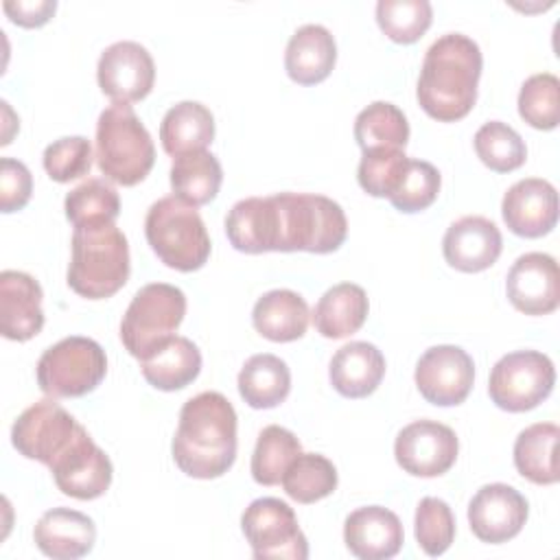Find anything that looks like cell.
Here are the masks:
<instances>
[{"instance_id":"6da1fadb","label":"cell","mask_w":560,"mask_h":560,"mask_svg":"<svg viewBox=\"0 0 560 560\" xmlns=\"http://www.w3.org/2000/svg\"><path fill=\"white\" fill-rule=\"evenodd\" d=\"M177 468L195 479H217L236 459V411L219 392L184 402L171 444Z\"/></svg>"},{"instance_id":"7a4b0ae2","label":"cell","mask_w":560,"mask_h":560,"mask_svg":"<svg viewBox=\"0 0 560 560\" xmlns=\"http://www.w3.org/2000/svg\"><path fill=\"white\" fill-rule=\"evenodd\" d=\"M483 57L464 33L438 37L424 52L416 96L420 107L440 122L464 118L477 101Z\"/></svg>"},{"instance_id":"3957f363","label":"cell","mask_w":560,"mask_h":560,"mask_svg":"<svg viewBox=\"0 0 560 560\" xmlns=\"http://www.w3.org/2000/svg\"><path fill=\"white\" fill-rule=\"evenodd\" d=\"M127 236L109 223H90L72 232L68 287L88 300H105L120 291L129 278Z\"/></svg>"},{"instance_id":"277c9868","label":"cell","mask_w":560,"mask_h":560,"mask_svg":"<svg viewBox=\"0 0 560 560\" xmlns=\"http://www.w3.org/2000/svg\"><path fill=\"white\" fill-rule=\"evenodd\" d=\"M273 201L278 212L276 252L330 254L346 241L348 221L337 201L308 192H278Z\"/></svg>"},{"instance_id":"5b68a950","label":"cell","mask_w":560,"mask_h":560,"mask_svg":"<svg viewBox=\"0 0 560 560\" xmlns=\"http://www.w3.org/2000/svg\"><path fill=\"white\" fill-rule=\"evenodd\" d=\"M155 162V147L147 127L129 103H112L96 122V164L101 173L120 184H140Z\"/></svg>"},{"instance_id":"8992f818","label":"cell","mask_w":560,"mask_h":560,"mask_svg":"<svg viewBox=\"0 0 560 560\" xmlns=\"http://www.w3.org/2000/svg\"><path fill=\"white\" fill-rule=\"evenodd\" d=\"M144 234L155 256L171 269L197 271L210 256V236L195 206L175 195L151 203Z\"/></svg>"},{"instance_id":"52a82bcc","label":"cell","mask_w":560,"mask_h":560,"mask_svg":"<svg viewBox=\"0 0 560 560\" xmlns=\"http://www.w3.org/2000/svg\"><path fill=\"white\" fill-rule=\"evenodd\" d=\"M186 315V295L182 289L166 282L144 284L129 302L122 322L120 339L127 352L144 359L162 341L175 335Z\"/></svg>"},{"instance_id":"ba28073f","label":"cell","mask_w":560,"mask_h":560,"mask_svg":"<svg viewBox=\"0 0 560 560\" xmlns=\"http://www.w3.org/2000/svg\"><path fill=\"white\" fill-rule=\"evenodd\" d=\"M105 374V350L81 335L57 341L37 361V385L50 398L85 396L101 385Z\"/></svg>"},{"instance_id":"9c48e42d","label":"cell","mask_w":560,"mask_h":560,"mask_svg":"<svg viewBox=\"0 0 560 560\" xmlns=\"http://www.w3.org/2000/svg\"><path fill=\"white\" fill-rule=\"evenodd\" d=\"M556 368L551 359L538 350H516L501 357L488 381L492 402L510 413L538 407L553 389Z\"/></svg>"},{"instance_id":"30bf717a","label":"cell","mask_w":560,"mask_h":560,"mask_svg":"<svg viewBox=\"0 0 560 560\" xmlns=\"http://www.w3.org/2000/svg\"><path fill=\"white\" fill-rule=\"evenodd\" d=\"M241 527L254 558L258 560L308 558V542L298 525L293 508L276 497H262L252 501L241 516Z\"/></svg>"},{"instance_id":"8fae6325","label":"cell","mask_w":560,"mask_h":560,"mask_svg":"<svg viewBox=\"0 0 560 560\" xmlns=\"http://www.w3.org/2000/svg\"><path fill=\"white\" fill-rule=\"evenodd\" d=\"M83 427L52 398L26 407L11 427V442L20 455L52 466Z\"/></svg>"},{"instance_id":"7c38bea8","label":"cell","mask_w":560,"mask_h":560,"mask_svg":"<svg viewBox=\"0 0 560 560\" xmlns=\"http://www.w3.org/2000/svg\"><path fill=\"white\" fill-rule=\"evenodd\" d=\"M416 387L438 407H453L468 398L475 383V363L459 346H433L416 363Z\"/></svg>"},{"instance_id":"4fadbf2b","label":"cell","mask_w":560,"mask_h":560,"mask_svg":"<svg viewBox=\"0 0 560 560\" xmlns=\"http://www.w3.org/2000/svg\"><path fill=\"white\" fill-rule=\"evenodd\" d=\"M459 442L451 427L438 420H416L400 429L394 442L398 466L413 477H440L457 459Z\"/></svg>"},{"instance_id":"5bb4252c","label":"cell","mask_w":560,"mask_h":560,"mask_svg":"<svg viewBox=\"0 0 560 560\" xmlns=\"http://www.w3.org/2000/svg\"><path fill=\"white\" fill-rule=\"evenodd\" d=\"M96 79L103 94L114 103H136L151 92L155 63L142 44L122 39L101 52Z\"/></svg>"},{"instance_id":"9a60e30c","label":"cell","mask_w":560,"mask_h":560,"mask_svg":"<svg viewBox=\"0 0 560 560\" xmlns=\"http://www.w3.org/2000/svg\"><path fill=\"white\" fill-rule=\"evenodd\" d=\"M57 488L79 501H90L107 492L112 483V462L85 429L50 466Z\"/></svg>"},{"instance_id":"2e32d148","label":"cell","mask_w":560,"mask_h":560,"mask_svg":"<svg viewBox=\"0 0 560 560\" xmlns=\"http://www.w3.org/2000/svg\"><path fill=\"white\" fill-rule=\"evenodd\" d=\"M529 514L527 499L508 483L481 486L468 503V523L481 542L499 545L514 538Z\"/></svg>"},{"instance_id":"e0dca14e","label":"cell","mask_w":560,"mask_h":560,"mask_svg":"<svg viewBox=\"0 0 560 560\" xmlns=\"http://www.w3.org/2000/svg\"><path fill=\"white\" fill-rule=\"evenodd\" d=\"M558 262L542 252H527L514 260L505 278L512 306L525 315H547L558 308Z\"/></svg>"},{"instance_id":"ac0fdd59","label":"cell","mask_w":560,"mask_h":560,"mask_svg":"<svg viewBox=\"0 0 560 560\" xmlns=\"http://www.w3.org/2000/svg\"><path fill=\"white\" fill-rule=\"evenodd\" d=\"M501 214L510 232H514L516 236H545L558 223V192L547 179H518L503 195Z\"/></svg>"},{"instance_id":"d6986e66","label":"cell","mask_w":560,"mask_h":560,"mask_svg":"<svg viewBox=\"0 0 560 560\" xmlns=\"http://www.w3.org/2000/svg\"><path fill=\"white\" fill-rule=\"evenodd\" d=\"M503 249V238L494 221L468 214L453 221L442 238L446 262L464 273H477L492 267Z\"/></svg>"},{"instance_id":"ffe728a7","label":"cell","mask_w":560,"mask_h":560,"mask_svg":"<svg viewBox=\"0 0 560 560\" xmlns=\"http://www.w3.org/2000/svg\"><path fill=\"white\" fill-rule=\"evenodd\" d=\"M343 540L352 556L361 560L394 558L405 540L400 518L383 505H365L348 514Z\"/></svg>"},{"instance_id":"44dd1931","label":"cell","mask_w":560,"mask_h":560,"mask_svg":"<svg viewBox=\"0 0 560 560\" xmlns=\"http://www.w3.org/2000/svg\"><path fill=\"white\" fill-rule=\"evenodd\" d=\"M44 326L42 287L24 273L4 269L0 273V332L11 341H28Z\"/></svg>"},{"instance_id":"7402d4cb","label":"cell","mask_w":560,"mask_h":560,"mask_svg":"<svg viewBox=\"0 0 560 560\" xmlns=\"http://www.w3.org/2000/svg\"><path fill=\"white\" fill-rule=\"evenodd\" d=\"M37 549L55 560H77L92 551L96 540L94 521L70 508H52L39 516L33 529Z\"/></svg>"},{"instance_id":"603a6c76","label":"cell","mask_w":560,"mask_h":560,"mask_svg":"<svg viewBox=\"0 0 560 560\" xmlns=\"http://www.w3.org/2000/svg\"><path fill=\"white\" fill-rule=\"evenodd\" d=\"M225 234L234 249L262 254L278 249V212L271 197H247L236 201L225 217Z\"/></svg>"},{"instance_id":"cb8c5ba5","label":"cell","mask_w":560,"mask_h":560,"mask_svg":"<svg viewBox=\"0 0 560 560\" xmlns=\"http://www.w3.org/2000/svg\"><path fill=\"white\" fill-rule=\"evenodd\" d=\"M337 44L322 24L300 26L284 50V70L300 85L322 83L335 68Z\"/></svg>"},{"instance_id":"d4e9b609","label":"cell","mask_w":560,"mask_h":560,"mask_svg":"<svg viewBox=\"0 0 560 560\" xmlns=\"http://www.w3.org/2000/svg\"><path fill=\"white\" fill-rule=\"evenodd\" d=\"M328 376L341 396L365 398L385 376V357L374 343L350 341L332 354Z\"/></svg>"},{"instance_id":"484cf974","label":"cell","mask_w":560,"mask_h":560,"mask_svg":"<svg viewBox=\"0 0 560 560\" xmlns=\"http://www.w3.org/2000/svg\"><path fill=\"white\" fill-rule=\"evenodd\" d=\"M142 376L162 392H175L190 385L201 370L199 348L182 335H173L140 359Z\"/></svg>"},{"instance_id":"4316f807","label":"cell","mask_w":560,"mask_h":560,"mask_svg":"<svg viewBox=\"0 0 560 560\" xmlns=\"http://www.w3.org/2000/svg\"><path fill=\"white\" fill-rule=\"evenodd\" d=\"M308 304L291 289H273L260 295L252 311L254 328L269 341L287 343L304 337L308 328Z\"/></svg>"},{"instance_id":"83f0119b","label":"cell","mask_w":560,"mask_h":560,"mask_svg":"<svg viewBox=\"0 0 560 560\" xmlns=\"http://www.w3.org/2000/svg\"><path fill=\"white\" fill-rule=\"evenodd\" d=\"M368 311L365 291L354 282H339L317 300L313 326L326 339H343L363 326Z\"/></svg>"},{"instance_id":"f1b7e54d","label":"cell","mask_w":560,"mask_h":560,"mask_svg":"<svg viewBox=\"0 0 560 560\" xmlns=\"http://www.w3.org/2000/svg\"><path fill=\"white\" fill-rule=\"evenodd\" d=\"M214 138V116L197 101L173 105L160 122V140L168 155L177 158L192 151H206Z\"/></svg>"},{"instance_id":"f546056e","label":"cell","mask_w":560,"mask_h":560,"mask_svg":"<svg viewBox=\"0 0 560 560\" xmlns=\"http://www.w3.org/2000/svg\"><path fill=\"white\" fill-rule=\"evenodd\" d=\"M291 389L287 363L269 352L254 354L238 372V394L252 409L278 407Z\"/></svg>"},{"instance_id":"4dcf8cb0","label":"cell","mask_w":560,"mask_h":560,"mask_svg":"<svg viewBox=\"0 0 560 560\" xmlns=\"http://www.w3.org/2000/svg\"><path fill=\"white\" fill-rule=\"evenodd\" d=\"M560 429L553 422H536L523 429L514 442V466L516 470L538 486L558 481L556 444Z\"/></svg>"},{"instance_id":"1f68e13d","label":"cell","mask_w":560,"mask_h":560,"mask_svg":"<svg viewBox=\"0 0 560 560\" xmlns=\"http://www.w3.org/2000/svg\"><path fill=\"white\" fill-rule=\"evenodd\" d=\"M223 182V168L214 153L192 151L177 155L171 166V186L175 197L188 206L210 203Z\"/></svg>"},{"instance_id":"d6a6232c","label":"cell","mask_w":560,"mask_h":560,"mask_svg":"<svg viewBox=\"0 0 560 560\" xmlns=\"http://www.w3.org/2000/svg\"><path fill=\"white\" fill-rule=\"evenodd\" d=\"M354 140L365 151L405 149L409 122L402 109L387 101H374L354 118Z\"/></svg>"},{"instance_id":"836d02e7","label":"cell","mask_w":560,"mask_h":560,"mask_svg":"<svg viewBox=\"0 0 560 560\" xmlns=\"http://www.w3.org/2000/svg\"><path fill=\"white\" fill-rule=\"evenodd\" d=\"M287 497L298 503H315L337 488L335 464L319 453H300L282 475Z\"/></svg>"},{"instance_id":"e575fe53","label":"cell","mask_w":560,"mask_h":560,"mask_svg":"<svg viewBox=\"0 0 560 560\" xmlns=\"http://www.w3.org/2000/svg\"><path fill=\"white\" fill-rule=\"evenodd\" d=\"M302 453V444L289 429L269 424L258 433L252 453V477L260 486H278L287 466Z\"/></svg>"},{"instance_id":"d590c367","label":"cell","mask_w":560,"mask_h":560,"mask_svg":"<svg viewBox=\"0 0 560 560\" xmlns=\"http://www.w3.org/2000/svg\"><path fill=\"white\" fill-rule=\"evenodd\" d=\"M66 217L74 228L90 223H109L120 214V197L116 188L101 179L90 177L66 195Z\"/></svg>"},{"instance_id":"8d00e7d4","label":"cell","mask_w":560,"mask_h":560,"mask_svg":"<svg viewBox=\"0 0 560 560\" xmlns=\"http://www.w3.org/2000/svg\"><path fill=\"white\" fill-rule=\"evenodd\" d=\"M477 158L494 173H510L525 164L527 147L518 131L501 120L481 125L475 133Z\"/></svg>"},{"instance_id":"74e56055","label":"cell","mask_w":560,"mask_h":560,"mask_svg":"<svg viewBox=\"0 0 560 560\" xmlns=\"http://www.w3.org/2000/svg\"><path fill=\"white\" fill-rule=\"evenodd\" d=\"M433 9L429 0H378L376 22L396 44L418 42L431 26Z\"/></svg>"},{"instance_id":"f35d334b","label":"cell","mask_w":560,"mask_h":560,"mask_svg":"<svg viewBox=\"0 0 560 560\" xmlns=\"http://www.w3.org/2000/svg\"><path fill=\"white\" fill-rule=\"evenodd\" d=\"M518 114L534 129H553L560 122V81L551 72L525 79L518 92Z\"/></svg>"},{"instance_id":"ab89813d","label":"cell","mask_w":560,"mask_h":560,"mask_svg":"<svg viewBox=\"0 0 560 560\" xmlns=\"http://www.w3.org/2000/svg\"><path fill=\"white\" fill-rule=\"evenodd\" d=\"M413 532L427 556H442L455 538V516L446 501L438 497L420 499L413 518Z\"/></svg>"},{"instance_id":"60d3db41","label":"cell","mask_w":560,"mask_h":560,"mask_svg":"<svg viewBox=\"0 0 560 560\" xmlns=\"http://www.w3.org/2000/svg\"><path fill=\"white\" fill-rule=\"evenodd\" d=\"M407 162L409 158L405 155L402 149L365 151L357 168L359 186L372 197L389 199L402 179Z\"/></svg>"},{"instance_id":"b9f144b4","label":"cell","mask_w":560,"mask_h":560,"mask_svg":"<svg viewBox=\"0 0 560 560\" xmlns=\"http://www.w3.org/2000/svg\"><path fill=\"white\" fill-rule=\"evenodd\" d=\"M440 186H442L440 171L431 162L409 158L402 179L398 188L392 192L389 201L400 212H407V214L420 212L438 199Z\"/></svg>"},{"instance_id":"7bdbcfd3","label":"cell","mask_w":560,"mask_h":560,"mask_svg":"<svg viewBox=\"0 0 560 560\" xmlns=\"http://www.w3.org/2000/svg\"><path fill=\"white\" fill-rule=\"evenodd\" d=\"M44 168L50 179L68 184L90 173L92 168V144L83 136H66L44 149Z\"/></svg>"},{"instance_id":"ee69618b","label":"cell","mask_w":560,"mask_h":560,"mask_svg":"<svg viewBox=\"0 0 560 560\" xmlns=\"http://www.w3.org/2000/svg\"><path fill=\"white\" fill-rule=\"evenodd\" d=\"M33 192V177L24 162L13 158L0 160V208L4 214L22 210Z\"/></svg>"},{"instance_id":"f6af8a7d","label":"cell","mask_w":560,"mask_h":560,"mask_svg":"<svg viewBox=\"0 0 560 560\" xmlns=\"http://www.w3.org/2000/svg\"><path fill=\"white\" fill-rule=\"evenodd\" d=\"M2 9L13 24H20L24 28H35L46 24L52 18L57 2L55 0H7Z\"/></svg>"}]
</instances>
